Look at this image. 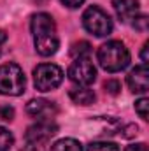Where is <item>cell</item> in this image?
Masks as SVG:
<instances>
[{
  "mask_svg": "<svg viewBox=\"0 0 149 151\" xmlns=\"http://www.w3.org/2000/svg\"><path fill=\"white\" fill-rule=\"evenodd\" d=\"M63 81V70L54 63H40L34 70V83L39 91H51Z\"/></svg>",
  "mask_w": 149,
  "mask_h": 151,
  "instance_id": "8992f818",
  "label": "cell"
},
{
  "mask_svg": "<svg viewBox=\"0 0 149 151\" xmlns=\"http://www.w3.org/2000/svg\"><path fill=\"white\" fill-rule=\"evenodd\" d=\"M82 2H84V0H62V4L67 5V7H70V9H75V7L82 5Z\"/></svg>",
  "mask_w": 149,
  "mask_h": 151,
  "instance_id": "ffe728a7",
  "label": "cell"
},
{
  "mask_svg": "<svg viewBox=\"0 0 149 151\" xmlns=\"http://www.w3.org/2000/svg\"><path fill=\"white\" fill-rule=\"evenodd\" d=\"M104 88H105L107 93H111V95H117L119 90H121V84H119V81H116V79H109V81H105Z\"/></svg>",
  "mask_w": 149,
  "mask_h": 151,
  "instance_id": "e0dca14e",
  "label": "cell"
},
{
  "mask_svg": "<svg viewBox=\"0 0 149 151\" xmlns=\"http://www.w3.org/2000/svg\"><path fill=\"white\" fill-rule=\"evenodd\" d=\"M126 83L130 86V90L133 93H146L149 90V70L148 65H139L133 70H130V74L126 76Z\"/></svg>",
  "mask_w": 149,
  "mask_h": 151,
  "instance_id": "ba28073f",
  "label": "cell"
},
{
  "mask_svg": "<svg viewBox=\"0 0 149 151\" xmlns=\"http://www.w3.org/2000/svg\"><path fill=\"white\" fill-rule=\"evenodd\" d=\"M35 2H37L39 5H40V4H46V2H47V0H35Z\"/></svg>",
  "mask_w": 149,
  "mask_h": 151,
  "instance_id": "cb8c5ba5",
  "label": "cell"
},
{
  "mask_svg": "<svg viewBox=\"0 0 149 151\" xmlns=\"http://www.w3.org/2000/svg\"><path fill=\"white\" fill-rule=\"evenodd\" d=\"M70 99H72V102L77 104V106H90V104H93L95 102V93H93V90H90V88H74V90H70Z\"/></svg>",
  "mask_w": 149,
  "mask_h": 151,
  "instance_id": "8fae6325",
  "label": "cell"
},
{
  "mask_svg": "<svg viewBox=\"0 0 149 151\" xmlns=\"http://www.w3.org/2000/svg\"><path fill=\"white\" fill-rule=\"evenodd\" d=\"M56 132H58V127L53 123V119H39L35 125L28 127L27 130L25 151H47V144Z\"/></svg>",
  "mask_w": 149,
  "mask_h": 151,
  "instance_id": "3957f363",
  "label": "cell"
},
{
  "mask_svg": "<svg viewBox=\"0 0 149 151\" xmlns=\"http://www.w3.org/2000/svg\"><path fill=\"white\" fill-rule=\"evenodd\" d=\"M5 40H7V34H5L4 30H0V53H2V47H4Z\"/></svg>",
  "mask_w": 149,
  "mask_h": 151,
  "instance_id": "603a6c76",
  "label": "cell"
},
{
  "mask_svg": "<svg viewBox=\"0 0 149 151\" xmlns=\"http://www.w3.org/2000/svg\"><path fill=\"white\" fill-rule=\"evenodd\" d=\"M27 77L19 65L5 63L0 67V93L9 97H18L25 91Z\"/></svg>",
  "mask_w": 149,
  "mask_h": 151,
  "instance_id": "277c9868",
  "label": "cell"
},
{
  "mask_svg": "<svg viewBox=\"0 0 149 151\" xmlns=\"http://www.w3.org/2000/svg\"><path fill=\"white\" fill-rule=\"evenodd\" d=\"M148 21H149L148 16H137L132 25H133L139 32H146V30H148Z\"/></svg>",
  "mask_w": 149,
  "mask_h": 151,
  "instance_id": "ac0fdd59",
  "label": "cell"
},
{
  "mask_svg": "<svg viewBox=\"0 0 149 151\" xmlns=\"http://www.w3.org/2000/svg\"><path fill=\"white\" fill-rule=\"evenodd\" d=\"M32 34H34V44L40 56H51L58 51L60 40L56 34V25L51 14L47 12H39L32 16L30 23Z\"/></svg>",
  "mask_w": 149,
  "mask_h": 151,
  "instance_id": "6da1fadb",
  "label": "cell"
},
{
  "mask_svg": "<svg viewBox=\"0 0 149 151\" xmlns=\"http://www.w3.org/2000/svg\"><path fill=\"white\" fill-rule=\"evenodd\" d=\"M0 118L5 119V121H11L14 118V109L11 106H2L0 107Z\"/></svg>",
  "mask_w": 149,
  "mask_h": 151,
  "instance_id": "d6986e66",
  "label": "cell"
},
{
  "mask_svg": "<svg viewBox=\"0 0 149 151\" xmlns=\"http://www.w3.org/2000/svg\"><path fill=\"white\" fill-rule=\"evenodd\" d=\"M27 113L37 119H53V116L56 113V107L53 102L37 99V100H30L27 104Z\"/></svg>",
  "mask_w": 149,
  "mask_h": 151,
  "instance_id": "30bf717a",
  "label": "cell"
},
{
  "mask_svg": "<svg viewBox=\"0 0 149 151\" xmlns=\"http://www.w3.org/2000/svg\"><path fill=\"white\" fill-rule=\"evenodd\" d=\"M125 151H148V146H146L144 142H139V144H132V146H128Z\"/></svg>",
  "mask_w": 149,
  "mask_h": 151,
  "instance_id": "44dd1931",
  "label": "cell"
},
{
  "mask_svg": "<svg viewBox=\"0 0 149 151\" xmlns=\"http://www.w3.org/2000/svg\"><path fill=\"white\" fill-rule=\"evenodd\" d=\"M69 77L72 83L79 86H90L97 79V69L88 56L75 58L72 65L69 67Z\"/></svg>",
  "mask_w": 149,
  "mask_h": 151,
  "instance_id": "52a82bcc",
  "label": "cell"
},
{
  "mask_svg": "<svg viewBox=\"0 0 149 151\" xmlns=\"http://www.w3.org/2000/svg\"><path fill=\"white\" fill-rule=\"evenodd\" d=\"M148 49H149V42H146L144 47H142V53H140V58H142V63L144 65L148 63Z\"/></svg>",
  "mask_w": 149,
  "mask_h": 151,
  "instance_id": "7402d4cb",
  "label": "cell"
},
{
  "mask_svg": "<svg viewBox=\"0 0 149 151\" xmlns=\"http://www.w3.org/2000/svg\"><path fill=\"white\" fill-rule=\"evenodd\" d=\"M90 51H91V47H90V44H88L86 40L75 42V44H72V47H70V55H72L74 58H82V56H88V55H90Z\"/></svg>",
  "mask_w": 149,
  "mask_h": 151,
  "instance_id": "4fadbf2b",
  "label": "cell"
},
{
  "mask_svg": "<svg viewBox=\"0 0 149 151\" xmlns=\"http://www.w3.org/2000/svg\"><path fill=\"white\" fill-rule=\"evenodd\" d=\"M84 28L93 34L95 37H107L112 34V19L111 16L98 5H91L82 14Z\"/></svg>",
  "mask_w": 149,
  "mask_h": 151,
  "instance_id": "5b68a950",
  "label": "cell"
},
{
  "mask_svg": "<svg viewBox=\"0 0 149 151\" xmlns=\"http://www.w3.org/2000/svg\"><path fill=\"white\" fill-rule=\"evenodd\" d=\"M112 7H114L117 18L123 23H130V25L140 12V5L137 0H112Z\"/></svg>",
  "mask_w": 149,
  "mask_h": 151,
  "instance_id": "9c48e42d",
  "label": "cell"
},
{
  "mask_svg": "<svg viewBox=\"0 0 149 151\" xmlns=\"http://www.w3.org/2000/svg\"><path fill=\"white\" fill-rule=\"evenodd\" d=\"M148 107H149V100L146 99V97H142V99H139V100L135 102V111H137V114H139L144 121H148L149 119Z\"/></svg>",
  "mask_w": 149,
  "mask_h": 151,
  "instance_id": "2e32d148",
  "label": "cell"
},
{
  "mask_svg": "<svg viewBox=\"0 0 149 151\" xmlns=\"http://www.w3.org/2000/svg\"><path fill=\"white\" fill-rule=\"evenodd\" d=\"M86 151H119L117 144L107 142V141H98V142H91Z\"/></svg>",
  "mask_w": 149,
  "mask_h": 151,
  "instance_id": "9a60e30c",
  "label": "cell"
},
{
  "mask_svg": "<svg viewBox=\"0 0 149 151\" xmlns=\"http://www.w3.org/2000/svg\"><path fill=\"white\" fill-rule=\"evenodd\" d=\"M49 151H82V146L75 139H60L51 146Z\"/></svg>",
  "mask_w": 149,
  "mask_h": 151,
  "instance_id": "7c38bea8",
  "label": "cell"
},
{
  "mask_svg": "<svg viewBox=\"0 0 149 151\" xmlns=\"http://www.w3.org/2000/svg\"><path fill=\"white\" fill-rule=\"evenodd\" d=\"M12 142H14L12 134H11L7 128H4V127L0 125V151H7L12 146Z\"/></svg>",
  "mask_w": 149,
  "mask_h": 151,
  "instance_id": "5bb4252c",
  "label": "cell"
},
{
  "mask_svg": "<svg viewBox=\"0 0 149 151\" xmlns=\"http://www.w3.org/2000/svg\"><path fill=\"white\" fill-rule=\"evenodd\" d=\"M98 63L107 72H119L130 63V51L119 40H109L98 47Z\"/></svg>",
  "mask_w": 149,
  "mask_h": 151,
  "instance_id": "7a4b0ae2",
  "label": "cell"
}]
</instances>
